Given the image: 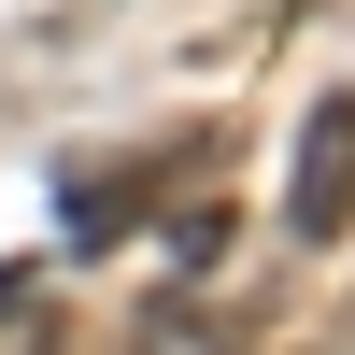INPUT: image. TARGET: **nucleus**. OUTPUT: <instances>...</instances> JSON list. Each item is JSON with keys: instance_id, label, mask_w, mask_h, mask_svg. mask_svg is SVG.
Masks as SVG:
<instances>
[{"instance_id": "obj_3", "label": "nucleus", "mask_w": 355, "mask_h": 355, "mask_svg": "<svg viewBox=\"0 0 355 355\" xmlns=\"http://www.w3.org/2000/svg\"><path fill=\"white\" fill-rule=\"evenodd\" d=\"M171 256H185V270H214V256H227V199H185V214H171Z\"/></svg>"}, {"instance_id": "obj_1", "label": "nucleus", "mask_w": 355, "mask_h": 355, "mask_svg": "<svg viewBox=\"0 0 355 355\" xmlns=\"http://www.w3.org/2000/svg\"><path fill=\"white\" fill-rule=\"evenodd\" d=\"M284 227H299V242H341V227H355V100H313L299 185H284Z\"/></svg>"}, {"instance_id": "obj_2", "label": "nucleus", "mask_w": 355, "mask_h": 355, "mask_svg": "<svg viewBox=\"0 0 355 355\" xmlns=\"http://www.w3.org/2000/svg\"><path fill=\"white\" fill-rule=\"evenodd\" d=\"M157 214V171L114 157V171H71V242H128V227Z\"/></svg>"}]
</instances>
